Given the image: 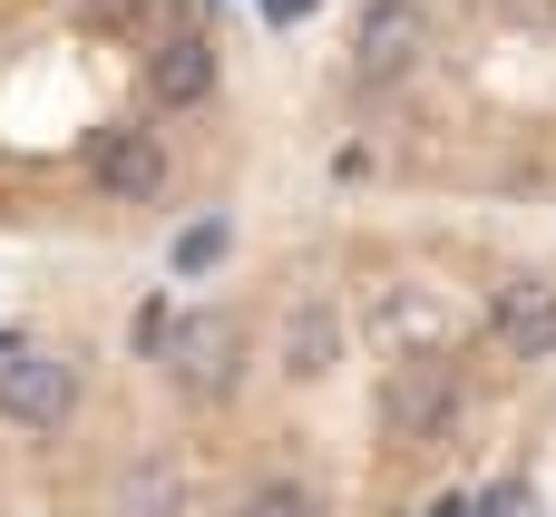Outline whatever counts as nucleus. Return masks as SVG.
I'll use <instances>...</instances> for the list:
<instances>
[{"instance_id": "f257e3e1", "label": "nucleus", "mask_w": 556, "mask_h": 517, "mask_svg": "<svg viewBox=\"0 0 556 517\" xmlns=\"http://www.w3.org/2000/svg\"><path fill=\"white\" fill-rule=\"evenodd\" d=\"M166 381L186 391V401H225L235 381H244V352H254V332H244V313H225V303H205V313H186L166 342Z\"/></svg>"}, {"instance_id": "f03ea898", "label": "nucleus", "mask_w": 556, "mask_h": 517, "mask_svg": "<svg viewBox=\"0 0 556 517\" xmlns=\"http://www.w3.org/2000/svg\"><path fill=\"white\" fill-rule=\"evenodd\" d=\"M420 59H430V10H420V0H371L362 29H352V68H362V88H401Z\"/></svg>"}, {"instance_id": "7ed1b4c3", "label": "nucleus", "mask_w": 556, "mask_h": 517, "mask_svg": "<svg viewBox=\"0 0 556 517\" xmlns=\"http://www.w3.org/2000/svg\"><path fill=\"white\" fill-rule=\"evenodd\" d=\"M68 411H78V371H68L59 352H20V362H0V420H10V430L59 440Z\"/></svg>"}, {"instance_id": "20e7f679", "label": "nucleus", "mask_w": 556, "mask_h": 517, "mask_svg": "<svg viewBox=\"0 0 556 517\" xmlns=\"http://www.w3.org/2000/svg\"><path fill=\"white\" fill-rule=\"evenodd\" d=\"M450 401H459L450 362H401V371L381 381V430H391V440H440V430H450Z\"/></svg>"}, {"instance_id": "39448f33", "label": "nucleus", "mask_w": 556, "mask_h": 517, "mask_svg": "<svg viewBox=\"0 0 556 517\" xmlns=\"http://www.w3.org/2000/svg\"><path fill=\"white\" fill-rule=\"evenodd\" d=\"M489 332H498V352L547 362V352H556V283H538V274H508V283H498V303H489Z\"/></svg>"}, {"instance_id": "423d86ee", "label": "nucleus", "mask_w": 556, "mask_h": 517, "mask_svg": "<svg viewBox=\"0 0 556 517\" xmlns=\"http://www.w3.org/2000/svg\"><path fill=\"white\" fill-rule=\"evenodd\" d=\"M88 176H98V196L147 205V196L166 186V156H156V137H147V127H98V137H88Z\"/></svg>"}, {"instance_id": "0eeeda50", "label": "nucleus", "mask_w": 556, "mask_h": 517, "mask_svg": "<svg viewBox=\"0 0 556 517\" xmlns=\"http://www.w3.org/2000/svg\"><path fill=\"white\" fill-rule=\"evenodd\" d=\"M205 88H215V39H205V29H176V39L156 49V98L195 108Z\"/></svg>"}, {"instance_id": "6e6552de", "label": "nucleus", "mask_w": 556, "mask_h": 517, "mask_svg": "<svg viewBox=\"0 0 556 517\" xmlns=\"http://www.w3.org/2000/svg\"><path fill=\"white\" fill-rule=\"evenodd\" d=\"M332 352H342L332 303H293V323H283V371H293V381H323V371H332Z\"/></svg>"}, {"instance_id": "1a4fd4ad", "label": "nucleus", "mask_w": 556, "mask_h": 517, "mask_svg": "<svg viewBox=\"0 0 556 517\" xmlns=\"http://www.w3.org/2000/svg\"><path fill=\"white\" fill-rule=\"evenodd\" d=\"M117 517H186V469L176 459H137L117 479Z\"/></svg>"}, {"instance_id": "9d476101", "label": "nucleus", "mask_w": 556, "mask_h": 517, "mask_svg": "<svg viewBox=\"0 0 556 517\" xmlns=\"http://www.w3.org/2000/svg\"><path fill=\"white\" fill-rule=\"evenodd\" d=\"M235 517H332V508H323V489H303V479H254Z\"/></svg>"}, {"instance_id": "9b49d317", "label": "nucleus", "mask_w": 556, "mask_h": 517, "mask_svg": "<svg viewBox=\"0 0 556 517\" xmlns=\"http://www.w3.org/2000/svg\"><path fill=\"white\" fill-rule=\"evenodd\" d=\"M215 264H225V225L205 215V225H186V235H176V274H215Z\"/></svg>"}, {"instance_id": "f8f14e48", "label": "nucleus", "mask_w": 556, "mask_h": 517, "mask_svg": "<svg viewBox=\"0 0 556 517\" xmlns=\"http://www.w3.org/2000/svg\"><path fill=\"white\" fill-rule=\"evenodd\" d=\"M78 10H88V20H127L137 0H78Z\"/></svg>"}, {"instance_id": "ddd939ff", "label": "nucleus", "mask_w": 556, "mask_h": 517, "mask_svg": "<svg viewBox=\"0 0 556 517\" xmlns=\"http://www.w3.org/2000/svg\"><path fill=\"white\" fill-rule=\"evenodd\" d=\"M430 517H479V508H469V499H440V508H430Z\"/></svg>"}]
</instances>
